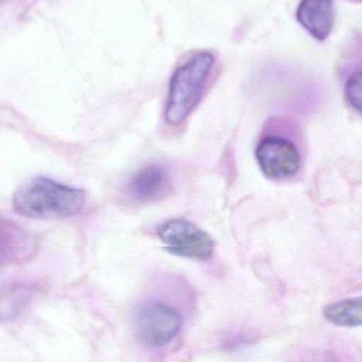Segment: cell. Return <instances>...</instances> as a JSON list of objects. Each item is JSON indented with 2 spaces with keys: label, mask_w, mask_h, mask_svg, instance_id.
<instances>
[{
  "label": "cell",
  "mask_w": 362,
  "mask_h": 362,
  "mask_svg": "<svg viewBox=\"0 0 362 362\" xmlns=\"http://www.w3.org/2000/svg\"><path fill=\"white\" fill-rule=\"evenodd\" d=\"M12 204L18 214L30 218H68L82 211L85 192L46 177H36L19 185Z\"/></svg>",
  "instance_id": "cell-1"
},
{
  "label": "cell",
  "mask_w": 362,
  "mask_h": 362,
  "mask_svg": "<svg viewBox=\"0 0 362 362\" xmlns=\"http://www.w3.org/2000/svg\"><path fill=\"white\" fill-rule=\"evenodd\" d=\"M214 64V54L201 51L174 71L170 80L165 110L168 124L174 127L181 124L198 105Z\"/></svg>",
  "instance_id": "cell-2"
},
{
  "label": "cell",
  "mask_w": 362,
  "mask_h": 362,
  "mask_svg": "<svg viewBox=\"0 0 362 362\" xmlns=\"http://www.w3.org/2000/svg\"><path fill=\"white\" fill-rule=\"evenodd\" d=\"M157 235L166 250L178 257L208 261L214 255L212 236L184 218H172L157 228Z\"/></svg>",
  "instance_id": "cell-3"
},
{
  "label": "cell",
  "mask_w": 362,
  "mask_h": 362,
  "mask_svg": "<svg viewBox=\"0 0 362 362\" xmlns=\"http://www.w3.org/2000/svg\"><path fill=\"white\" fill-rule=\"evenodd\" d=\"M182 325V316L176 308L163 302L151 301L140 308L136 329L142 344L161 348L178 336Z\"/></svg>",
  "instance_id": "cell-4"
},
{
  "label": "cell",
  "mask_w": 362,
  "mask_h": 362,
  "mask_svg": "<svg viewBox=\"0 0 362 362\" xmlns=\"http://www.w3.org/2000/svg\"><path fill=\"white\" fill-rule=\"evenodd\" d=\"M255 156L261 172L271 180H286L301 168V155L297 146L285 138L267 137L261 140Z\"/></svg>",
  "instance_id": "cell-5"
},
{
  "label": "cell",
  "mask_w": 362,
  "mask_h": 362,
  "mask_svg": "<svg viewBox=\"0 0 362 362\" xmlns=\"http://www.w3.org/2000/svg\"><path fill=\"white\" fill-rule=\"evenodd\" d=\"M36 240L21 226L0 218V267L29 261L36 252Z\"/></svg>",
  "instance_id": "cell-6"
},
{
  "label": "cell",
  "mask_w": 362,
  "mask_h": 362,
  "mask_svg": "<svg viewBox=\"0 0 362 362\" xmlns=\"http://www.w3.org/2000/svg\"><path fill=\"white\" fill-rule=\"evenodd\" d=\"M172 191L169 172L161 165H149L134 174L127 185V192L140 202H151L166 197Z\"/></svg>",
  "instance_id": "cell-7"
},
{
  "label": "cell",
  "mask_w": 362,
  "mask_h": 362,
  "mask_svg": "<svg viewBox=\"0 0 362 362\" xmlns=\"http://www.w3.org/2000/svg\"><path fill=\"white\" fill-rule=\"evenodd\" d=\"M297 19L312 37L323 42L331 34L335 21L333 0H301Z\"/></svg>",
  "instance_id": "cell-8"
},
{
  "label": "cell",
  "mask_w": 362,
  "mask_h": 362,
  "mask_svg": "<svg viewBox=\"0 0 362 362\" xmlns=\"http://www.w3.org/2000/svg\"><path fill=\"white\" fill-rule=\"evenodd\" d=\"M325 319L342 327H358L362 325V299L341 300L324 308Z\"/></svg>",
  "instance_id": "cell-9"
},
{
  "label": "cell",
  "mask_w": 362,
  "mask_h": 362,
  "mask_svg": "<svg viewBox=\"0 0 362 362\" xmlns=\"http://www.w3.org/2000/svg\"><path fill=\"white\" fill-rule=\"evenodd\" d=\"M28 299V289L21 285L0 291V319L8 320L19 314Z\"/></svg>",
  "instance_id": "cell-10"
},
{
  "label": "cell",
  "mask_w": 362,
  "mask_h": 362,
  "mask_svg": "<svg viewBox=\"0 0 362 362\" xmlns=\"http://www.w3.org/2000/svg\"><path fill=\"white\" fill-rule=\"evenodd\" d=\"M346 98L353 110L361 114L362 102V72L361 69L354 72L346 81Z\"/></svg>",
  "instance_id": "cell-11"
},
{
  "label": "cell",
  "mask_w": 362,
  "mask_h": 362,
  "mask_svg": "<svg viewBox=\"0 0 362 362\" xmlns=\"http://www.w3.org/2000/svg\"><path fill=\"white\" fill-rule=\"evenodd\" d=\"M358 1H361V0H358Z\"/></svg>",
  "instance_id": "cell-12"
}]
</instances>
